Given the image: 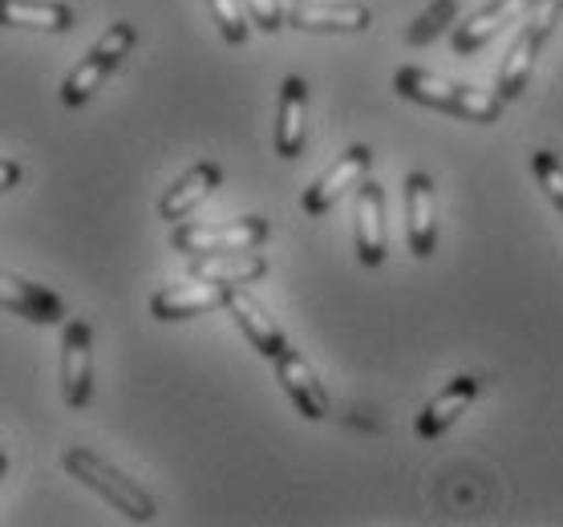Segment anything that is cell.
Here are the masks:
<instances>
[{
	"label": "cell",
	"instance_id": "cell-1",
	"mask_svg": "<svg viewBox=\"0 0 563 527\" xmlns=\"http://www.w3.org/2000/svg\"><path fill=\"white\" fill-rule=\"evenodd\" d=\"M394 90L410 102L434 106V110H446V114H459L466 122H495L503 114V98L490 90H474V86H459V81L442 78V74H430V69H418V65H406L394 74Z\"/></svg>",
	"mask_w": 563,
	"mask_h": 527
},
{
	"label": "cell",
	"instance_id": "cell-2",
	"mask_svg": "<svg viewBox=\"0 0 563 527\" xmlns=\"http://www.w3.org/2000/svg\"><path fill=\"white\" fill-rule=\"evenodd\" d=\"M65 471L74 479H81L90 491H98L110 507H118L122 515H130V519H139V524H146V519H154V503L151 495L134 483V479H126L118 466H110L102 459V454H93V450L77 447L65 454Z\"/></svg>",
	"mask_w": 563,
	"mask_h": 527
},
{
	"label": "cell",
	"instance_id": "cell-3",
	"mask_svg": "<svg viewBox=\"0 0 563 527\" xmlns=\"http://www.w3.org/2000/svg\"><path fill=\"white\" fill-rule=\"evenodd\" d=\"M134 41H139V33H134V25H126V21H118V25L106 29L102 37H98V45L90 50V57L77 65L69 78H65L62 102L65 106L90 102L93 90H98V86H102V81L114 74L118 65L126 62V53L134 50Z\"/></svg>",
	"mask_w": 563,
	"mask_h": 527
},
{
	"label": "cell",
	"instance_id": "cell-4",
	"mask_svg": "<svg viewBox=\"0 0 563 527\" xmlns=\"http://www.w3.org/2000/svg\"><path fill=\"white\" fill-rule=\"evenodd\" d=\"M268 240V219L264 216H244L231 223H179L170 244L175 252L187 256H211V252H244Z\"/></svg>",
	"mask_w": 563,
	"mask_h": 527
},
{
	"label": "cell",
	"instance_id": "cell-5",
	"mask_svg": "<svg viewBox=\"0 0 563 527\" xmlns=\"http://www.w3.org/2000/svg\"><path fill=\"white\" fill-rule=\"evenodd\" d=\"M373 167V151L369 146H349L345 155L336 158L333 167L324 171L312 187L305 191V199H300V207H305V216H324L329 207L341 199V195L349 191V187H357V183H365V175H369Z\"/></svg>",
	"mask_w": 563,
	"mask_h": 527
},
{
	"label": "cell",
	"instance_id": "cell-6",
	"mask_svg": "<svg viewBox=\"0 0 563 527\" xmlns=\"http://www.w3.org/2000/svg\"><path fill=\"white\" fill-rule=\"evenodd\" d=\"M228 296H231V284L195 276L191 284H170L163 293H154L151 312L158 321H187V317H199V312L228 309Z\"/></svg>",
	"mask_w": 563,
	"mask_h": 527
},
{
	"label": "cell",
	"instance_id": "cell-7",
	"mask_svg": "<svg viewBox=\"0 0 563 527\" xmlns=\"http://www.w3.org/2000/svg\"><path fill=\"white\" fill-rule=\"evenodd\" d=\"M276 377H280V386L288 389L292 406L305 414V418H312V422L329 418V394L320 386L317 370H312L296 349H284L280 358H276Z\"/></svg>",
	"mask_w": 563,
	"mask_h": 527
},
{
	"label": "cell",
	"instance_id": "cell-8",
	"mask_svg": "<svg viewBox=\"0 0 563 527\" xmlns=\"http://www.w3.org/2000/svg\"><path fill=\"white\" fill-rule=\"evenodd\" d=\"M228 312L235 317V325L244 329V337L256 345V353L260 358H268V361H276L284 353V333H280V325L272 321V312L260 305L256 296L252 293H244V288H235L231 284V296H228Z\"/></svg>",
	"mask_w": 563,
	"mask_h": 527
},
{
	"label": "cell",
	"instance_id": "cell-9",
	"mask_svg": "<svg viewBox=\"0 0 563 527\" xmlns=\"http://www.w3.org/2000/svg\"><path fill=\"white\" fill-rule=\"evenodd\" d=\"M288 25L300 33H365L373 25V13L361 0H345V4H308L300 0L288 17Z\"/></svg>",
	"mask_w": 563,
	"mask_h": 527
},
{
	"label": "cell",
	"instance_id": "cell-10",
	"mask_svg": "<svg viewBox=\"0 0 563 527\" xmlns=\"http://www.w3.org/2000/svg\"><path fill=\"white\" fill-rule=\"evenodd\" d=\"M406 235H410V252L418 260L434 256V244H438V223H434V179L422 175V171H413L410 179H406Z\"/></svg>",
	"mask_w": 563,
	"mask_h": 527
},
{
	"label": "cell",
	"instance_id": "cell-11",
	"mask_svg": "<svg viewBox=\"0 0 563 527\" xmlns=\"http://www.w3.org/2000/svg\"><path fill=\"white\" fill-rule=\"evenodd\" d=\"M90 377H93V353H90V325L74 321L65 325V358H62V382L65 402L81 410L90 402Z\"/></svg>",
	"mask_w": 563,
	"mask_h": 527
},
{
	"label": "cell",
	"instance_id": "cell-12",
	"mask_svg": "<svg viewBox=\"0 0 563 527\" xmlns=\"http://www.w3.org/2000/svg\"><path fill=\"white\" fill-rule=\"evenodd\" d=\"M0 300H4V309L16 312V317H25L33 325H62L65 321V305L49 288H41V284H29L13 272H4L0 276Z\"/></svg>",
	"mask_w": 563,
	"mask_h": 527
},
{
	"label": "cell",
	"instance_id": "cell-13",
	"mask_svg": "<svg viewBox=\"0 0 563 527\" xmlns=\"http://www.w3.org/2000/svg\"><path fill=\"white\" fill-rule=\"evenodd\" d=\"M531 4H536V0H490L487 9H478L474 17H466V25L454 29V53L483 50L503 25H511V21L531 13Z\"/></svg>",
	"mask_w": 563,
	"mask_h": 527
},
{
	"label": "cell",
	"instance_id": "cell-14",
	"mask_svg": "<svg viewBox=\"0 0 563 527\" xmlns=\"http://www.w3.org/2000/svg\"><path fill=\"white\" fill-rule=\"evenodd\" d=\"M357 260L365 268L385 260V191L377 183H361L357 191Z\"/></svg>",
	"mask_w": 563,
	"mask_h": 527
},
{
	"label": "cell",
	"instance_id": "cell-15",
	"mask_svg": "<svg viewBox=\"0 0 563 527\" xmlns=\"http://www.w3.org/2000/svg\"><path fill=\"white\" fill-rule=\"evenodd\" d=\"M474 394H478V377H471V373L454 377V382H450V386L442 389V394H438V398L430 402L422 414H418V435H422V438L446 435L450 426L466 414V406L474 402Z\"/></svg>",
	"mask_w": 563,
	"mask_h": 527
},
{
	"label": "cell",
	"instance_id": "cell-16",
	"mask_svg": "<svg viewBox=\"0 0 563 527\" xmlns=\"http://www.w3.org/2000/svg\"><path fill=\"white\" fill-rule=\"evenodd\" d=\"M305 102H308L305 78H284L280 110H276V155L280 158H296L305 151Z\"/></svg>",
	"mask_w": 563,
	"mask_h": 527
},
{
	"label": "cell",
	"instance_id": "cell-17",
	"mask_svg": "<svg viewBox=\"0 0 563 527\" xmlns=\"http://www.w3.org/2000/svg\"><path fill=\"white\" fill-rule=\"evenodd\" d=\"M219 179H223V175H219L216 163H195V167L187 171V175H183L167 195H163V204H158L163 219H170V223H175V219H187L195 207L203 204L207 195L216 191Z\"/></svg>",
	"mask_w": 563,
	"mask_h": 527
},
{
	"label": "cell",
	"instance_id": "cell-18",
	"mask_svg": "<svg viewBox=\"0 0 563 527\" xmlns=\"http://www.w3.org/2000/svg\"><path fill=\"white\" fill-rule=\"evenodd\" d=\"M264 272H268V260L256 256L252 248H244V252L195 256L191 264V276H207V281H219V284H247V281H260Z\"/></svg>",
	"mask_w": 563,
	"mask_h": 527
},
{
	"label": "cell",
	"instance_id": "cell-19",
	"mask_svg": "<svg viewBox=\"0 0 563 527\" xmlns=\"http://www.w3.org/2000/svg\"><path fill=\"white\" fill-rule=\"evenodd\" d=\"M0 17L13 29H45V33H65L74 25L69 4H53V0H0Z\"/></svg>",
	"mask_w": 563,
	"mask_h": 527
},
{
	"label": "cell",
	"instance_id": "cell-20",
	"mask_svg": "<svg viewBox=\"0 0 563 527\" xmlns=\"http://www.w3.org/2000/svg\"><path fill=\"white\" fill-rule=\"evenodd\" d=\"M536 50H539V37L531 33V25L515 37V45L507 50V62L499 69V98L503 102H511L519 94L527 90V81H531V62H536Z\"/></svg>",
	"mask_w": 563,
	"mask_h": 527
},
{
	"label": "cell",
	"instance_id": "cell-21",
	"mask_svg": "<svg viewBox=\"0 0 563 527\" xmlns=\"http://www.w3.org/2000/svg\"><path fill=\"white\" fill-rule=\"evenodd\" d=\"M454 13H459V0H434V4L410 25V37L406 41H410V45H430L438 33H446V29L454 25Z\"/></svg>",
	"mask_w": 563,
	"mask_h": 527
},
{
	"label": "cell",
	"instance_id": "cell-22",
	"mask_svg": "<svg viewBox=\"0 0 563 527\" xmlns=\"http://www.w3.org/2000/svg\"><path fill=\"white\" fill-rule=\"evenodd\" d=\"M207 9H211L219 33H223L231 45H244V41H247V9H244V0H207Z\"/></svg>",
	"mask_w": 563,
	"mask_h": 527
},
{
	"label": "cell",
	"instance_id": "cell-23",
	"mask_svg": "<svg viewBox=\"0 0 563 527\" xmlns=\"http://www.w3.org/2000/svg\"><path fill=\"white\" fill-rule=\"evenodd\" d=\"M531 167H536V179L539 187L548 191V199L563 211V163L551 151H539L536 158H531Z\"/></svg>",
	"mask_w": 563,
	"mask_h": 527
},
{
	"label": "cell",
	"instance_id": "cell-24",
	"mask_svg": "<svg viewBox=\"0 0 563 527\" xmlns=\"http://www.w3.org/2000/svg\"><path fill=\"white\" fill-rule=\"evenodd\" d=\"M531 33H536L539 37V45H543V41L551 37V33H555V25H560V17H563V0H536V4H531Z\"/></svg>",
	"mask_w": 563,
	"mask_h": 527
},
{
	"label": "cell",
	"instance_id": "cell-25",
	"mask_svg": "<svg viewBox=\"0 0 563 527\" xmlns=\"http://www.w3.org/2000/svg\"><path fill=\"white\" fill-rule=\"evenodd\" d=\"M244 9H247V17L256 21L264 33H280V25H284V13H280V0H244Z\"/></svg>",
	"mask_w": 563,
	"mask_h": 527
},
{
	"label": "cell",
	"instance_id": "cell-26",
	"mask_svg": "<svg viewBox=\"0 0 563 527\" xmlns=\"http://www.w3.org/2000/svg\"><path fill=\"white\" fill-rule=\"evenodd\" d=\"M0 183H4V191H13L16 183H21V167H16V163L9 155L0 158Z\"/></svg>",
	"mask_w": 563,
	"mask_h": 527
}]
</instances>
